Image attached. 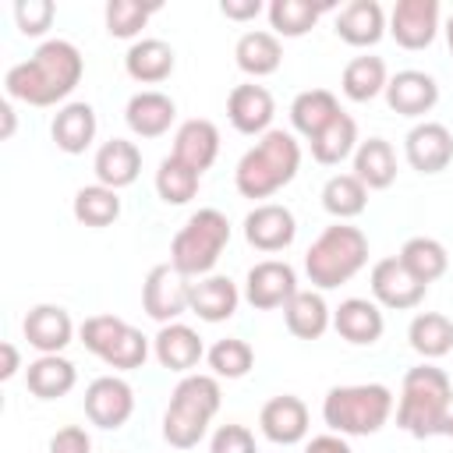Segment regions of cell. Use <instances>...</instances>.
<instances>
[{
	"mask_svg": "<svg viewBox=\"0 0 453 453\" xmlns=\"http://www.w3.org/2000/svg\"><path fill=\"white\" fill-rule=\"evenodd\" d=\"M81 74H85V60L78 46L67 39H46L28 60L7 71L4 88L11 99L28 106H57L74 92Z\"/></svg>",
	"mask_w": 453,
	"mask_h": 453,
	"instance_id": "6da1fadb",
	"label": "cell"
},
{
	"mask_svg": "<svg viewBox=\"0 0 453 453\" xmlns=\"http://www.w3.org/2000/svg\"><path fill=\"white\" fill-rule=\"evenodd\" d=\"M301 170V145L290 131L273 127L265 131L234 170V184L244 198H273L280 188H287Z\"/></svg>",
	"mask_w": 453,
	"mask_h": 453,
	"instance_id": "7a4b0ae2",
	"label": "cell"
},
{
	"mask_svg": "<svg viewBox=\"0 0 453 453\" xmlns=\"http://www.w3.org/2000/svg\"><path fill=\"white\" fill-rule=\"evenodd\" d=\"M223 403V389L216 375H184L166 403L163 414V439L173 449H191L205 439L209 421Z\"/></svg>",
	"mask_w": 453,
	"mask_h": 453,
	"instance_id": "3957f363",
	"label": "cell"
},
{
	"mask_svg": "<svg viewBox=\"0 0 453 453\" xmlns=\"http://www.w3.org/2000/svg\"><path fill=\"white\" fill-rule=\"evenodd\" d=\"M368 265V237L350 223L326 226L304 251V273L315 290H336Z\"/></svg>",
	"mask_w": 453,
	"mask_h": 453,
	"instance_id": "277c9868",
	"label": "cell"
},
{
	"mask_svg": "<svg viewBox=\"0 0 453 453\" xmlns=\"http://www.w3.org/2000/svg\"><path fill=\"white\" fill-rule=\"evenodd\" d=\"M453 396L449 375L435 365H418L403 375L400 400H396V425L414 435V439H432L439 435L442 411Z\"/></svg>",
	"mask_w": 453,
	"mask_h": 453,
	"instance_id": "5b68a950",
	"label": "cell"
},
{
	"mask_svg": "<svg viewBox=\"0 0 453 453\" xmlns=\"http://www.w3.org/2000/svg\"><path fill=\"white\" fill-rule=\"evenodd\" d=\"M393 414V389L382 382L333 386L322 400V421L336 435H375Z\"/></svg>",
	"mask_w": 453,
	"mask_h": 453,
	"instance_id": "8992f818",
	"label": "cell"
},
{
	"mask_svg": "<svg viewBox=\"0 0 453 453\" xmlns=\"http://www.w3.org/2000/svg\"><path fill=\"white\" fill-rule=\"evenodd\" d=\"M230 244V219L219 209H198L188 216V223L170 241V265L188 276L202 280L216 269L223 248Z\"/></svg>",
	"mask_w": 453,
	"mask_h": 453,
	"instance_id": "52a82bcc",
	"label": "cell"
},
{
	"mask_svg": "<svg viewBox=\"0 0 453 453\" xmlns=\"http://www.w3.org/2000/svg\"><path fill=\"white\" fill-rule=\"evenodd\" d=\"M142 308L159 326L177 322L184 311H191V283H188V276H180L170 262L152 265L145 283H142Z\"/></svg>",
	"mask_w": 453,
	"mask_h": 453,
	"instance_id": "ba28073f",
	"label": "cell"
},
{
	"mask_svg": "<svg viewBox=\"0 0 453 453\" xmlns=\"http://www.w3.org/2000/svg\"><path fill=\"white\" fill-rule=\"evenodd\" d=\"M294 294H297V273H294L290 262L265 258V262H255L248 269V276H244V301L255 311L283 308Z\"/></svg>",
	"mask_w": 453,
	"mask_h": 453,
	"instance_id": "9c48e42d",
	"label": "cell"
},
{
	"mask_svg": "<svg viewBox=\"0 0 453 453\" xmlns=\"http://www.w3.org/2000/svg\"><path fill=\"white\" fill-rule=\"evenodd\" d=\"M85 414L92 425L113 432L134 414V389L120 375H99L85 389Z\"/></svg>",
	"mask_w": 453,
	"mask_h": 453,
	"instance_id": "30bf717a",
	"label": "cell"
},
{
	"mask_svg": "<svg viewBox=\"0 0 453 453\" xmlns=\"http://www.w3.org/2000/svg\"><path fill=\"white\" fill-rule=\"evenodd\" d=\"M386 32L403 50H428L439 32V0H396Z\"/></svg>",
	"mask_w": 453,
	"mask_h": 453,
	"instance_id": "8fae6325",
	"label": "cell"
},
{
	"mask_svg": "<svg viewBox=\"0 0 453 453\" xmlns=\"http://www.w3.org/2000/svg\"><path fill=\"white\" fill-rule=\"evenodd\" d=\"M297 237V219L280 202H262L244 216V241L255 251H287Z\"/></svg>",
	"mask_w": 453,
	"mask_h": 453,
	"instance_id": "7c38bea8",
	"label": "cell"
},
{
	"mask_svg": "<svg viewBox=\"0 0 453 453\" xmlns=\"http://www.w3.org/2000/svg\"><path fill=\"white\" fill-rule=\"evenodd\" d=\"M403 156L418 173H442L453 163V134L439 120H421L403 138Z\"/></svg>",
	"mask_w": 453,
	"mask_h": 453,
	"instance_id": "4fadbf2b",
	"label": "cell"
},
{
	"mask_svg": "<svg viewBox=\"0 0 453 453\" xmlns=\"http://www.w3.org/2000/svg\"><path fill=\"white\" fill-rule=\"evenodd\" d=\"M425 283H418L400 258H379L372 265V297L375 304L382 308H393V311H411L425 301Z\"/></svg>",
	"mask_w": 453,
	"mask_h": 453,
	"instance_id": "5bb4252c",
	"label": "cell"
},
{
	"mask_svg": "<svg viewBox=\"0 0 453 453\" xmlns=\"http://www.w3.org/2000/svg\"><path fill=\"white\" fill-rule=\"evenodd\" d=\"M226 117L230 124L241 131V134H265L273 131V117H276V99L265 85H255V81H244V85H234L230 96H226Z\"/></svg>",
	"mask_w": 453,
	"mask_h": 453,
	"instance_id": "9a60e30c",
	"label": "cell"
},
{
	"mask_svg": "<svg viewBox=\"0 0 453 453\" xmlns=\"http://www.w3.org/2000/svg\"><path fill=\"white\" fill-rule=\"evenodd\" d=\"M386 103L400 117H425L439 103V81L425 71H414V67L396 71L386 85Z\"/></svg>",
	"mask_w": 453,
	"mask_h": 453,
	"instance_id": "2e32d148",
	"label": "cell"
},
{
	"mask_svg": "<svg viewBox=\"0 0 453 453\" xmlns=\"http://www.w3.org/2000/svg\"><path fill=\"white\" fill-rule=\"evenodd\" d=\"M258 428L276 446L301 442L308 435V407H304V400L294 396V393H280V396L265 400V407L258 414Z\"/></svg>",
	"mask_w": 453,
	"mask_h": 453,
	"instance_id": "e0dca14e",
	"label": "cell"
},
{
	"mask_svg": "<svg viewBox=\"0 0 453 453\" xmlns=\"http://www.w3.org/2000/svg\"><path fill=\"white\" fill-rule=\"evenodd\" d=\"M21 333L39 354H60L74 340V322L60 304H35L21 322Z\"/></svg>",
	"mask_w": 453,
	"mask_h": 453,
	"instance_id": "ac0fdd59",
	"label": "cell"
},
{
	"mask_svg": "<svg viewBox=\"0 0 453 453\" xmlns=\"http://www.w3.org/2000/svg\"><path fill=\"white\" fill-rule=\"evenodd\" d=\"M170 156L180 159L184 166H191L195 173H205L219 156V127L205 117L184 120L173 134V152Z\"/></svg>",
	"mask_w": 453,
	"mask_h": 453,
	"instance_id": "d6986e66",
	"label": "cell"
},
{
	"mask_svg": "<svg viewBox=\"0 0 453 453\" xmlns=\"http://www.w3.org/2000/svg\"><path fill=\"white\" fill-rule=\"evenodd\" d=\"M333 28L347 46L365 50V46H375L389 25H386V11L379 0H350L347 7H340Z\"/></svg>",
	"mask_w": 453,
	"mask_h": 453,
	"instance_id": "ffe728a7",
	"label": "cell"
},
{
	"mask_svg": "<svg viewBox=\"0 0 453 453\" xmlns=\"http://www.w3.org/2000/svg\"><path fill=\"white\" fill-rule=\"evenodd\" d=\"M124 120L131 127V134L138 138H159L170 131V124L177 120V103L166 96V92H156V88H145V92H134L124 106Z\"/></svg>",
	"mask_w": 453,
	"mask_h": 453,
	"instance_id": "44dd1931",
	"label": "cell"
},
{
	"mask_svg": "<svg viewBox=\"0 0 453 453\" xmlns=\"http://www.w3.org/2000/svg\"><path fill=\"white\" fill-rule=\"evenodd\" d=\"M92 170H96V184H106L113 191L131 188L138 180V173H142V152L127 138H110V142H103L96 149Z\"/></svg>",
	"mask_w": 453,
	"mask_h": 453,
	"instance_id": "7402d4cb",
	"label": "cell"
},
{
	"mask_svg": "<svg viewBox=\"0 0 453 453\" xmlns=\"http://www.w3.org/2000/svg\"><path fill=\"white\" fill-rule=\"evenodd\" d=\"M152 354L156 361L166 368V372H180L188 375L202 357H205V347H202V336L184 326V322H170V326H159L156 340H152Z\"/></svg>",
	"mask_w": 453,
	"mask_h": 453,
	"instance_id": "603a6c76",
	"label": "cell"
},
{
	"mask_svg": "<svg viewBox=\"0 0 453 453\" xmlns=\"http://www.w3.org/2000/svg\"><path fill=\"white\" fill-rule=\"evenodd\" d=\"M333 329L347 343H354V347H372V343H379V336L386 329V319H382V311H379L375 301H368V297H347L333 311Z\"/></svg>",
	"mask_w": 453,
	"mask_h": 453,
	"instance_id": "cb8c5ba5",
	"label": "cell"
},
{
	"mask_svg": "<svg viewBox=\"0 0 453 453\" xmlns=\"http://www.w3.org/2000/svg\"><path fill=\"white\" fill-rule=\"evenodd\" d=\"M96 127H99V120H96V110H92L88 103H64V106L53 113L50 134H53V142H57L60 152L81 156V152L92 145Z\"/></svg>",
	"mask_w": 453,
	"mask_h": 453,
	"instance_id": "d4e9b609",
	"label": "cell"
},
{
	"mask_svg": "<svg viewBox=\"0 0 453 453\" xmlns=\"http://www.w3.org/2000/svg\"><path fill=\"white\" fill-rule=\"evenodd\" d=\"M177 67V57H173V46L163 42V39H138L131 42V50L124 53V71L127 78L142 81V85H159L173 74Z\"/></svg>",
	"mask_w": 453,
	"mask_h": 453,
	"instance_id": "484cf974",
	"label": "cell"
},
{
	"mask_svg": "<svg viewBox=\"0 0 453 453\" xmlns=\"http://www.w3.org/2000/svg\"><path fill=\"white\" fill-rule=\"evenodd\" d=\"M241 304V290L230 276H202L191 283V311L202 322H226Z\"/></svg>",
	"mask_w": 453,
	"mask_h": 453,
	"instance_id": "4316f807",
	"label": "cell"
},
{
	"mask_svg": "<svg viewBox=\"0 0 453 453\" xmlns=\"http://www.w3.org/2000/svg\"><path fill=\"white\" fill-rule=\"evenodd\" d=\"M74 382H78V372L64 354H39L25 368V386L39 400H60L74 389Z\"/></svg>",
	"mask_w": 453,
	"mask_h": 453,
	"instance_id": "83f0119b",
	"label": "cell"
},
{
	"mask_svg": "<svg viewBox=\"0 0 453 453\" xmlns=\"http://www.w3.org/2000/svg\"><path fill=\"white\" fill-rule=\"evenodd\" d=\"M283 322L287 329L297 336V340H319L329 322H333V311L322 297V290H297L287 304H283Z\"/></svg>",
	"mask_w": 453,
	"mask_h": 453,
	"instance_id": "f1b7e54d",
	"label": "cell"
},
{
	"mask_svg": "<svg viewBox=\"0 0 453 453\" xmlns=\"http://www.w3.org/2000/svg\"><path fill=\"white\" fill-rule=\"evenodd\" d=\"M354 177L368 191H382L396 180V152L386 138H365L354 149Z\"/></svg>",
	"mask_w": 453,
	"mask_h": 453,
	"instance_id": "f546056e",
	"label": "cell"
},
{
	"mask_svg": "<svg viewBox=\"0 0 453 453\" xmlns=\"http://www.w3.org/2000/svg\"><path fill=\"white\" fill-rule=\"evenodd\" d=\"M340 113H343V110H340V99H336L329 88H304V92H297L294 103H290V124H294V131H301L308 142H311L326 124H333Z\"/></svg>",
	"mask_w": 453,
	"mask_h": 453,
	"instance_id": "4dcf8cb0",
	"label": "cell"
},
{
	"mask_svg": "<svg viewBox=\"0 0 453 453\" xmlns=\"http://www.w3.org/2000/svg\"><path fill=\"white\" fill-rule=\"evenodd\" d=\"M234 60H237V67H241L248 78H265V74L280 71V64H283V46H280V39H276L273 32L255 28V32H244V35L237 39Z\"/></svg>",
	"mask_w": 453,
	"mask_h": 453,
	"instance_id": "1f68e13d",
	"label": "cell"
},
{
	"mask_svg": "<svg viewBox=\"0 0 453 453\" xmlns=\"http://www.w3.org/2000/svg\"><path fill=\"white\" fill-rule=\"evenodd\" d=\"M407 340H411V350L421 354L425 361L446 357L453 350V322L442 311H418L407 326Z\"/></svg>",
	"mask_w": 453,
	"mask_h": 453,
	"instance_id": "d6a6232c",
	"label": "cell"
},
{
	"mask_svg": "<svg viewBox=\"0 0 453 453\" xmlns=\"http://www.w3.org/2000/svg\"><path fill=\"white\" fill-rule=\"evenodd\" d=\"M329 11V4H308V0H273L265 7L269 14V25H273V35L280 39H301L315 28V21Z\"/></svg>",
	"mask_w": 453,
	"mask_h": 453,
	"instance_id": "836d02e7",
	"label": "cell"
},
{
	"mask_svg": "<svg viewBox=\"0 0 453 453\" xmlns=\"http://www.w3.org/2000/svg\"><path fill=\"white\" fill-rule=\"evenodd\" d=\"M386 85H389V74H386L382 57H368V53L354 57L340 78V88L350 103H372L379 92H386Z\"/></svg>",
	"mask_w": 453,
	"mask_h": 453,
	"instance_id": "e575fe53",
	"label": "cell"
},
{
	"mask_svg": "<svg viewBox=\"0 0 453 453\" xmlns=\"http://www.w3.org/2000/svg\"><path fill=\"white\" fill-rule=\"evenodd\" d=\"M400 262H403V269L418 280V283H435L446 269H449V255H446V248H442V241H435V237H411V241H403V248H400V255H396Z\"/></svg>",
	"mask_w": 453,
	"mask_h": 453,
	"instance_id": "d590c367",
	"label": "cell"
},
{
	"mask_svg": "<svg viewBox=\"0 0 453 453\" xmlns=\"http://www.w3.org/2000/svg\"><path fill=\"white\" fill-rule=\"evenodd\" d=\"M311 159L315 163H322V166H336V163H343L347 156H354V149H357V124H354V117L350 113H340L333 124H326L311 142Z\"/></svg>",
	"mask_w": 453,
	"mask_h": 453,
	"instance_id": "8d00e7d4",
	"label": "cell"
},
{
	"mask_svg": "<svg viewBox=\"0 0 453 453\" xmlns=\"http://www.w3.org/2000/svg\"><path fill=\"white\" fill-rule=\"evenodd\" d=\"M368 205V188L354 177V173H333L326 184H322V209L336 219V223H347L354 216H361Z\"/></svg>",
	"mask_w": 453,
	"mask_h": 453,
	"instance_id": "74e56055",
	"label": "cell"
},
{
	"mask_svg": "<svg viewBox=\"0 0 453 453\" xmlns=\"http://www.w3.org/2000/svg\"><path fill=\"white\" fill-rule=\"evenodd\" d=\"M117 216H120V195L113 188H106V184L78 188V195H74V219L81 226L99 230V226H110Z\"/></svg>",
	"mask_w": 453,
	"mask_h": 453,
	"instance_id": "f35d334b",
	"label": "cell"
},
{
	"mask_svg": "<svg viewBox=\"0 0 453 453\" xmlns=\"http://www.w3.org/2000/svg\"><path fill=\"white\" fill-rule=\"evenodd\" d=\"M198 184H202V173H195L191 166H184L173 156H166L156 170V195L166 205H188L198 195Z\"/></svg>",
	"mask_w": 453,
	"mask_h": 453,
	"instance_id": "ab89813d",
	"label": "cell"
},
{
	"mask_svg": "<svg viewBox=\"0 0 453 453\" xmlns=\"http://www.w3.org/2000/svg\"><path fill=\"white\" fill-rule=\"evenodd\" d=\"M205 361L216 379H244L255 365V350H251V343H244L237 336H223L205 350Z\"/></svg>",
	"mask_w": 453,
	"mask_h": 453,
	"instance_id": "60d3db41",
	"label": "cell"
},
{
	"mask_svg": "<svg viewBox=\"0 0 453 453\" xmlns=\"http://www.w3.org/2000/svg\"><path fill=\"white\" fill-rule=\"evenodd\" d=\"M159 11V4H138V0H110L106 4V32L113 39H134L149 18Z\"/></svg>",
	"mask_w": 453,
	"mask_h": 453,
	"instance_id": "b9f144b4",
	"label": "cell"
},
{
	"mask_svg": "<svg viewBox=\"0 0 453 453\" xmlns=\"http://www.w3.org/2000/svg\"><path fill=\"white\" fill-rule=\"evenodd\" d=\"M127 329V322L124 319H117V315H88L85 322H81V329H78V336H81V343H85V350L88 354H96L99 361L113 350V343L120 340V333Z\"/></svg>",
	"mask_w": 453,
	"mask_h": 453,
	"instance_id": "7bdbcfd3",
	"label": "cell"
},
{
	"mask_svg": "<svg viewBox=\"0 0 453 453\" xmlns=\"http://www.w3.org/2000/svg\"><path fill=\"white\" fill-rule=\"evenodd\" d=\"M145 357H149V340H145V333L134 329V326H127V329L120 333V340L113 343V350H110L103 361H106L110 368H117V372H134V368L145 365Z\"/></svg>",
	"mask_w": 453,
	"mask_h": 453,
	"instance_id": "ee69618b",
	"label": "cell"
},
{
	"mask_svg": "<svg viewBox=\"0 0 453 453\" xmlns=\"http://www.w3.org/2000/svg\"><path fill=\"white\" fill-rule=\"evenodd\" d=\"M53 14H57V7L50 0H18L14 4V21H18L21 35H32V39L53 25Z\"/></svg>",
	"mask_w": 453,
	"mask_h": 453,
	"instance_id": "f6af8a7d",
	"label": "cell"
},
{
	"mask_svg": "<svg viewBox=\"0 0 453 453\" xmlns=\"http://www.w3.org/2000/svg\"><path fill=\"white\" fill-rule=\"evenodd\" d=\"M209 453H258V446H255V435L244 425H219L212 432Z\"/></svg>",
	"mask_w": 453,
	"mask_h": 453,
	"instance_id": "bcb514c9",
	"label": "cell"
},
{
	"mask_svg": "<svg viewBox=\"0 0 453 453\" xmlns=\"http://www.w3.org/2000/svg\"><path fill=\"white\" fill-rule=\"evenodd\" d=\"M50 453H92V439L81 425H64L50 439Z\"/></svg>",
	"mask_w": 453,
	"mask_h": 453,
	"instance_id": "7dc6e473",
	"label": "cell"
},
{
	"mask_svg": "<svg viewBox=\"0 0 453 453\" xmlns=\"http://www.w3.org/2000/svg\"><path fill=\"white\" fill-rule=\"evenodd\" d=\"M219 11H223V18H230V21H251V18H258L265 7H262V0H223Z\"/></svg>",
	"mask_w": 453,
	"mask_h": 453,
	"instance_id": "c3c4849f",
	"label": "cell"
},
{
	"mask_svg": "<svg viewBox=\"0 0 453 453\" xmlns=\"http://www.w3.org/2000/svg\"><path fill=\"white\" fill-rule=\"evenodd\" d=\"M304 453H354V449L347 446V439H343V435L329 432V435H315V439L304 446Z\"/></svg>",
	"mask_w": 453,
	"mask_h": 453,
	"instance_id": "681fc988",
	"label": "cell"
},
{
	"mask_svg": "<svg viewBox=\"0 0 453 453\" xmlns=\"http://www.w3.org/2000/svg\"><path fill=\"white\" fill-rule=\"evenodd\" d=\"M0 357H4V365H0V379L7 382V379H14V375H18V368H21L18 347H14V343H0Z\"/></svg>",
	"mask_w": 453,
	"mask_h": 453,
	"instance_id": "f907efd6",
	"label": "cell"
},
{
	"mask_svg": "<svg viewBox=\"0 0 453 453\" xmlns=\"http://www.w3.org/2000/svg\"><path fill=\"white\" fill-rule=\"evenodd\" d=\"M0 117H4L0 138H11V134H14V110H11V103H0Z\"/></svg>",
	"mask_w": 453,
	"mask_h": 453,
	"instance_id": "816d5d0a",
	"label": "cell"
},
{
	"mask_svg": "<svg viewBox=\"0 0 453 453\" xmlns=\"http://www.w3.org/2000/svg\"><path fill=\"white\" fill-rule=\"evenodd\" d=\"M439 435L453 439V396H449V403H446V411H442V421H439Z\"/></svg>",
	"mask_w": 453,
	"mask_h": 453,
	"instance_id": "f5cc1de1",
	"label": "cell"
},
{
	"mask_svg": "<svg viewBox=\"0 0 453 453\" xmlns=\"http://www.w3.org/2000/svg\"><path fill=\"white\" fill-rule=\"evenodd\" d=\"M446 42H449V53H453V14L446 18Z\"/></svg>",
	"mask_w": 453,
	"mask_h": 453,
	"instance_id": "db71d44e",
	"label": "cell"
}]
</instances>
